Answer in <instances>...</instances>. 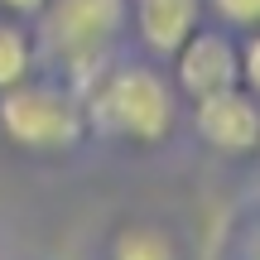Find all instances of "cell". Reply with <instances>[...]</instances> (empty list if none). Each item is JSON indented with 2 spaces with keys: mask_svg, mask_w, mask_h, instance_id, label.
<instances>
[{
  "mask_svg": "<svg viewBox=\"0 0 260 260\" xmlns=\"http://www.w3.org/2000/svg\"><path fill=\"white\" fill-rule=\"evenodd\" d=\"M87 135V111L82 96L68 82H44V77H24V82L0 92V140L19 154H68Z\"/></svg>",
  "mask_w": 260,
  "mask_h": 260,
  "instance_id": "3957f363",
  "label": "cell"
},
{
  "mask_svg": "<svg viewBox=\"0 0 260 260\" xmlns=\"http://www.w3.org/2000/svg\"><path fill=\"white\" fill-rule=\"evenodd\" d=\"M34 58H39V48L29 39V29L15 15H0V92L34 77Z\"/></svg>",
  "mask_w": 260,
  "mask_h": 260,
  "instance_id": "ba28073f",
  "label": "cell"
},
{
  "mask_svg": "<svg viewBox=\"0 0 260 260\" xmlns=\"http://www.w3.org/2000/svg\"><path fill=\"white\" fill-rule=\"evenodd\" d=\"M193 125H198V140L207 149H217L226 159H246L260 149V96L246 82L226 87V92H212V96H198Z\"/></svg>",
  "mask_w": 260,
  "mask_h": 260,
  "instance_id": "5b68a950",
  "label": "cell"
},
{
  "mask_svg": "<svg viewBox=\"0 0 260 260\" xmlns=\"http://www.w3.org/2000/svg\"><path fill=\"white\" fill-rule=\"evenodd\" d=\"M241 82L260 96V29H255V34L241 44Z\"/></svg>",
  "mask_w": 260,
  "mask_h": 260,
  "instance_id": "30bf717a",
  "label": "cell"
},
{
  "mask_svg": "<svg viewBox=\"0 0 260 260\" xmlns=\"http://www.w3.org/2000/svg\"><path fill=\"white\" fill-rule=\"evenodd\" d=\"M106 260H178V241L159 222H125L116 226Z\"/></svg>",
  "mask_w": 260,
  "mask_h": 260,
  "instance_id": "52a82bcc",
  "label": "cell"
},
{
  "mask_svg": "<svg viewBox=\"0 0 260 260\" xmlns=\"http://www.w3.org/2000/svg\"><path fill=\"white\" fill-rule=\"evenodd\" d=\"M140 44L154 58H169L198 24H203V0H130Z\"/></svg>",
  "mask_w": 260,
  "mask_h": 260,
  "instance_id": "8992f818",
  "label": "cell"
},
{
  "mask_svg": "<svg viewBox=\"0 0 260 260\" xmlns=\"http://www.w3.org/2000/svg\"><path fill=\"white\" fill-rule=\"evenodd\" d=\"M39 5H44V0H0V10H5V15H15V19H34Z\"/></svg>",
  "mask_w": 260,
  "mask_h": 260,
  "instance_id": "8fae6325",
  "label": "cell"
},
{
  "mask_svg": "<svg viewBox=\"0 0 260 260\" xmlns=\"http://www.w3.org/2000/svg\"><path fill=\"white\" fill-rule=\"evenodd\" d=\"M174 63V87L183 96H212L226 87H241V44H236L226 29H207L198 24L183 44L169 53Z\"/></svg>",
  "mask_w": 260,
  "mask_h": 260,
  "instance_id": "277c9868",
  "label": "cell"
},
{
  "mask_svg": "<svg viewBox=\"0 0 260 260\" xmlns=\"http://www.w3.org/2000/svg\"><path fill=\"white\" fill-rule=\"evenodd\" d=\"M246 260H260V232H251V241H246Z\"/></svg>",
  "mask_w": 260,
  "mask_h": 260,
  "instance_id": "7c38bea8",
  "label": "cell"
},
{
  "mask_svg": "<svg viewBox=\"0 0 260 260\" xmlns=\"http://www.w3.org/2000/svg\"><path fill=\"white\" fill-rule=\"evenodd\" d=\"M34 19L39 48L68 73V87L82 92L111 63L116 39L130 24V0H44Z\"/></svg>",
  "mask_w": 260,
  "mask_h": 260,
  "instance_id": "7a4b0ae2",
  "label": "cell"
},
{
  "mask_svg": "<svg viewBox=\"0 0 260 260\" xmlns=\"http://www.w3.org/2000/svg\"><path fill=\"white\" fill-rule=\"evenodd\" d=\"M203 10H212L222 24L246 29V34L260 29V0H203Z\"/></svg>",
  "mask_w": 260,
  "mask_h": 260,
  "instance_id": "9c48e42d",
  "label": "cell"
},
{
  "mask_svg": "<svg viewBox=\"0 0 260 260\" xmlns=\"http://www.w3.org/2000/svg\"><path fill=\"white\" fill-rule=\"evenodd\" d=\"M87 130L125 145H164L178 121V87L149 63H106L82 87Z\"/></svg>",
  "mask_w": 260,
  "mask_h": 260,
  "instance_id": "6da1fadb",
  "label": "cell"
}]
</instances>
